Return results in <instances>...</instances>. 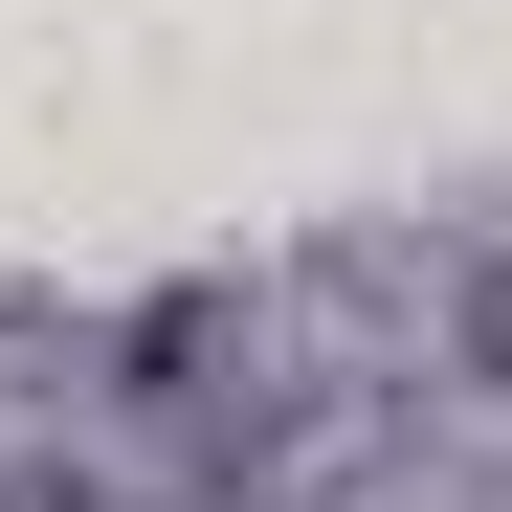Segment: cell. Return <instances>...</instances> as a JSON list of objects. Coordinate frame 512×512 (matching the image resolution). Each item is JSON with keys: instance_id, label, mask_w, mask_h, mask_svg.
Masks as SVG:
<instances>
[{"instance_id": "obj_1", "label": "cell", "mask_w": 512, "mask_h": 512, "mask_svg": "<svg viewBox=\"0 0 512 512\" xmlns=\"http://www.w3.org/2000/svg\"><path fill=\"white\" fill-rule=\"evenodd\" d=\"M468 357H512V268H490V312H468Z\"/></svg>"}]
</instances>
